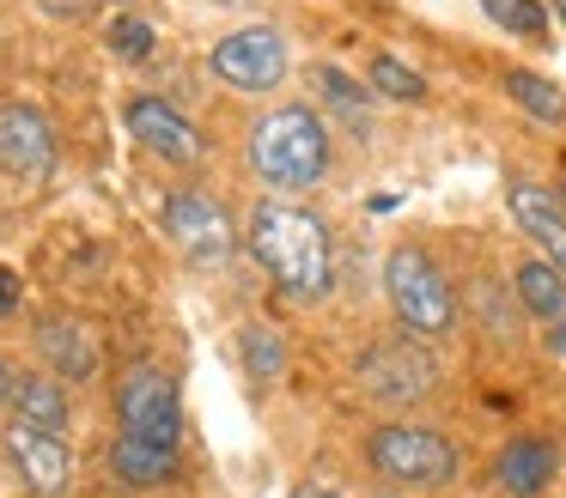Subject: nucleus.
Returning <instances> with one entry per match:
<instances>
[{
	"instance_id": "obj_1",
	"label": "nucleus",
	"mask_w": 566,
	"mask_h": 498,
	"mask_svg": "<svg viewBox=\"0 0 566 498\" xmlns=\"http://www.w3.org/2000/svg\"><path fill=\"white\" fill-rule=\"evenodd\" d=\"M244 243L250 255L262 262V274L298 304H317L329 298L335 286V243H329V225H323L311 206H293V201H262L244 225Z\"/></svg>"
},
{
	"instance_id": "obj_2",
	"label": "nucleus",
	"mask_w": 566,
	"mask_h": 498,
	"mask_svg": "<svg viewBox=\"0 0 566 498\" xmlns=\"http://www.w3.org/2000/svg\"><path fill=\"white\" fill-rule=\"evenodd\" d=\"M244 158H250V177L269 182L274 194L317 189L323 170H329V121L311 104H281L250 121Z\"/></svg>"
},
{
	"instance_id": "obj_3",
	"label": "nucleus",
	"mask_w": 566,
	"mask_h": 498,
	"mask_svg": "<svg viewBox=\"0 0 566 498\" xmlns=\"http://www.w3.org/2000/svg\"><path fill=\"white\" fill-rule=\"evenodd\" d=\"M384 292H390V310L408 328V340H444L457 328V292L420 243H396L384 255Z\"/></svg>"
},
{
	"instance_id": "obj_4",
	"label": "nucleus",
	"mask_w": 566,
	"mask_h": 498,
	"mask_svg": "<svg viewBox=\"0 0 566 498\" xmlns=\"http://www.w3.org/2000/svg\"><path fill=\"white\" fill-rule=\"evenodd\" d=\"M366 462L378 480L402 486V492H439V486L457 480V444L432 425H408V420H390V425H371L366 437Z\"/></svg>"
},
{
	"instance_id": "obj_5",
	"label": "nucleus",
	"mask_w": 566,
	"mask_h": 498,
	"mask_svg": "<svg viewBox=\"0 0 566 498\" xmlns=\"http://www.w3.org/2000/svg\"><path fill=\"white\" fill-rule=\"evenodd\" d=\"M165 237H171L177 255H184L189 267H201V274H220V267L238 255L232 213L201 189H177L171 201H165Z\"/></svg>"
},
{
	"instance_id": "obj_6",
	"label": "nucleus",
	"mask_w": 566,
	"mask_h": 498,
	"mask_svg": "<svg viewBox=\"0 0 566 498\" xmlns=\"http://www.w3.org/2000/svg\"><path fill=\"white\" fill-rule=\"evenodd\" d=\"M116 413H123L128 437H147L165 449H177V437H184V401L159 364H128L123 383H116Z\"/></svg>"
},
{
	"instance_id": "obj_7",
	"label": "nucleus",
	"mask_w": 566,
	"mask_h": 498,
	"mask_svg": "<svg viewBox=\"0 0 566 498\" xmlns=\"http://www.w3.org/2000/svg\"><path fill=\"white\" fill-rule=\"evenodd\" d=\"M359 389L384 407H408L439 389V359L420 340H378L371 352H359Z\"/></svg>"
},
{
	"instance_id": "obj_8",
	"label": "nucleus",
	"mask_w": 566,
	"mask_h": 498,
	"mask_svg": "<svg viewBox=\"0 0 566 498\" xmlns=\"http://www.w3.org/2000/svg\"><path fill=\"white\" fill-rule=\"evenodd\" d=\"M213 80H226L232 92H274L286 80V43L274 24H244V31L220 36L208 55Z\"/></svg>"
},
{
	"instance_id": "obj_9",
	"label": "nucleus",
	"mask_w": 566,
	"mask_h": 498,
	"mask_svg": "<svg viewBox=\"0 0 566 498\" xmlns=\"http://www.w3.org/2000/svg\"><path fill=\"white\" fill-rule=\"evenodd\" d=\"M0 170L19 182H38L55 170V128L31 104H0Z\"/></svg>"
},
{
	"instance_id": "obj_10",
	"label": "nucleus",
	"mask_w": 566,
	"mask_h": 498,
	"mask_svg": "<svg viewBox=\"0 0 566 498\" xmlns=\"http://www.w3.org/2000/svg\"><path fill=\"white\" fill-rule=\"evenodd\" d=\"M0 444H7V462L19 468V480H25L31 492H43V498L67 492V480H74V449H67V437L13 420Z\"/></svg>"
},
{
	"instance_id": "obj_11",
	"label": "nucleus",
	"mask_w": 566,
	"mask_h": 498,
	"mask_svg": "<svg viewBox=\"0 0 566 498\" xmlns=\"http://www.w3.org/2000/svg\"><path fill=\"white\" fill-rule=\"evenodd\" d=\"M123 121L147 152L165 158V165H196L201 158V134L189 128V116L177 104H165V97H128Z\"/></svg>"
},
{
	"instance_id": "obj_12",
	"label": "nucleus",
	"mask_w": 566,
	"mask_h": 498,
	"mask_svg": "<svg viewBox=\"0 0 566 498\" xmlns=\"http://www.w3.org/2000/svg\"><path fill=\"white\" fill-rule=\"evenodd\" d=\"M554 474H560V449H554L548 437H536V432H517L512 444L493 456V480H500V492H512V498H542L554 486Z\"/></svg>"
},
{
	"instance_id": "obj_13",
	"label": "nucleus",
	"mask_w": 566,
	"mask_h": 498,
	"mask_svg": "<svg viewBox=\"0 0 566 498\" xmlns=\"http://www.w3.org/2000/svg\"><path fill=\"white\" fill-rule=\"evenodd\" d=\"M505 206H512L517 231L542 250V262H554L566 274V206H560V194L536 189V182H512V189H505Z\"/></svg>"
},
{
	"instance_id": "obj_14",
	"label": "nucleus",
	"mask_w": 566,
	"mask_h": 498,
	"mask_svg": "<svg viewBox=\"0 0 566 498\" xmlns=\"http://www.w3.org/2000/svg\"><path fill=\"white\" fill-rule=\"evenodd\" d=\"M13 420L19 425H38V432H55L67 437V425H74V401H67V383L50 371H25L13 377Z\"/></svg>"
},
{
	"instance_id": "obj_15",
	"label": "nucleus",
	"mask_w": 566,
	"mask_h": 498,
	"mask_svg": "<svg viewBox=\"0 0 566 498\" xmlns=\"http://www.w3.org/2000/svg\"><path fill=\"white\" fill-rule=\"evenodd\" d=\"M38 352L50 359V371H62L67 383H92L98 377V340L74 322V316H50L38 328Z\"/></svg>"
},
{
	"instance_id": "obj_16",
	"label": "nucleus",
	"mask_w": 566,
	"mask_h": 498,
	"mask_svg": "<svg viewBox=\"0 0 566 498\" xmlns=\"http://www.w3.org/2000/svg\"><path fill=\"white\" fill-rule=\"evenodd\" d=\"M512 292H517V304H524L536 322H566V274L554 262H542V255H530V262H517L512 267Z\"/></svg>"
},
{
	"instance_id": "obj_17",
	"label": "nucleus",
	"mask_w": 566,
	"mask_h": 498,
	"mask_svg": "<svg viewBox=\"0 0 566 498\" xmlns=\"http://www.w3.org/2000/svg\"><path fill=\"white\" fill-rule=\"evenodd\" d=\"M111 474H116L123 486H165V480L177 474V449L116 432V444H111Z\"/></svg>"
},
{
	"instance_id": "obj_18",
	"label": "nucleus",
	"mask_w": 566,
	"mask_h": 498,
	"mask_svg": "<svg viewBox=\"0 0 566 498\" xmlns=\"http://www.w3.org/2000/svg\"><path fill=\"white\" fill-rule=\"evenodd\" d=\"M505 97H512L517 109H530L536 121H566V92L554 80H542V73H530V67L505 73Z\"/></svg>"
},
{
	"instance_id": "obj_19",
	"label": "nucleus",
	"mask_w": 566,
	"mask_h": 498,
	"mask_svg": "<svg viewBox=\"0 0 566 498\" xmlns=\"http://www.w3.org/2000/svg\"><path fill=\"white\" fill-rule=\"evenodd\" d=\"M238 352H244V371L256 377V383L281 377V364H286V347H281V335H274L269 322H250L244 340H238Z\"/></svg>"
},
{
	"instance_id": "obj_20",
	"label": "nucleus",
	"mask_w": 566,
	"mask_h": 498,
	"mask_svg": "<svg viewBox=\"0 0 566 498\" xmlns=\"http://www.w3.org/2000/svg\"><path fill=\"white\" fill-rule=\"evenodd\" d=\"M371 92L396 97V104H420V97H427V80L396 55H371Z\"/></svg>"
},
{
	"instance_id": "obj_21",
	"label": "nucleus",
	"mask_w": 566,
	"mask_h": 498,
	"mask_svg": "<svg viewBox=\"0 0 566 498\" xmlns=\"http://www.w3.org/2000/svg\"><path fill=\"white\" fill-rule=\"evenodd\" d=\"M481 7H488V19L500 24V31H517V36H530V43L548 36V12H542V0H481Z\"/></svg>"
},
{
	"instance_id": "obj_22",
	"label": "nucleus",
	"mask_w": 566,
	"mask_h": 498,
	"mask_svg": "<svg viewBox=\"0 0 566 498\" xmlns=\"http://www.w3.org/2000/svg\"><path fill=\"white\" fill-rule=\"evenodd\" d=\"M317 85H323V97H329V104L342 109V116H354V121H359V134H371V121L359 116V104H366V92H359V85L347 80L342 67H317Z\"/></svg>"
},
{
	"instance_id": "obj_23",
	"label": "nucleus",
	"mask_w": 566,
	"mask_h": 498,
	"mask_svg": "<svg viewBox=\"0 0 566 498\" xmlns=\"http://www.w3.org/2000/svg\"><path fill=\"white\" fill-rule=\"evenodd\" d=\"M111 49L123 61H147L153 55V24L147 19H116L111 24Z\"/></svg>"
},
{
	"instance_id": "obj_24",
	"label": "nucleus",
	"mask_w": 566,
	"mask_h": 498,
	"mask_svg": "<svg viewBox=\"0 0 566 498\" xmlns=\"http://www.w3.org/2000/svg\"><path fill=\"white\" fill-rule=\"evenodd\" d=\"M13 310H19V274L13 267H0V322H7Z\"/></svg>"
},
{
	"instance_id": "obj_25",
	"label": "nucleus",
	"mask_w": 566,
	"mask_h": 498,
	"mask_svg": "<svg viewBox=\"0 0 566 498\" xmlns=\"http://www.w3.org/2000/svg\"><path fill=\"white\" fill-rule=\"evenodd\" d=\"M43 12H55V19H80V12L92 7V0H38Z\"/></svg>"
},
{
	"instance_id": "obj_26",
	"label": "nucleus",
	"mask_w": 566,
	"mask_h": 498,
	"mask_svg": "<svg viewBox=\"0 0 566 498\" xmlns=\"http://www.w3.org/2000/svg\"><path fill=\"white\" fill-rule=\"evenodd\" d=\"M548 352H554V359H566V322L548 328Z\"/></svg>"
},
{
	"instance_id": "obj_27",
	"label": "nucleus",
	"mask_w": 566,
	"mask_h": 498,
	"mask_svg": "<svg viewBox=\"0 0 566 498\" xmlns=\"http://www.w3.org/2000/svg\"><path fill=\"white\" fill-rule=\"evenodd\" d=\"M13 395V371H7V359H0V401Z\"/></svg>"
},
{
	"instance_id": "obj_28",
	"label": "nucleus",
	"mask_w": 566,
	"mask_h": 498,
	"mask_svg": "<svg viewBox=\"0 0 566 498\" xmlns=\"http://www.w3.org/2000/svg\"><path fill=\"white\" fill-rule=\"evenodd\" d=\"M293 498H329V486H298Z\"/></svg>"
},
{
	"instance_id": "obj_29",
	"label": "nucleus",
	"mask_w": 566,
	"mask_h": 498,
	"mask_svg": "<svg viewBox=\"0 0 566 498\" xmlns=\"http://www.w3.org/2000/svg\"><path fill=\"white\" fill-rule=\"evenodd\" d=\"M554 12H560V19H566V0H554Z\"/></svg>"
},
{
	"instance_id": "obj_30",
	"label": "nucleus",
	"mask_w": 566,
	"mask_h": 498,
	"mask_svg": "<svg viewBox=\"0 0 566 498\" xmlns=\"http://www.w3.org/2000/svg\"><path fill=\"white\" fill-rule=\"evenodd\" d=\"M560 206H566V189H560Z\"/></svg>"
}]
</instances>
